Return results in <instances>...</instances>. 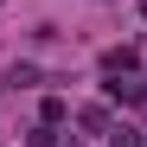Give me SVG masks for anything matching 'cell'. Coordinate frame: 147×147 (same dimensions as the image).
<instances>
[{
  "mask_svg": "<svg viewBox=\"0 0 147 147\" xmlns=\"http://www.w3.org/2000/svg\"><path fill=\"white\" fill-rule=\"evenodd\" d=\"M7 83H13V90H32V83H38V70H32V64H13V70H7Z\"/></svg>",
  "mask_w": 147,
  "mask_h": 147,
  "instance_id": "6da1fadb",
  "label": "cell"
},
{
  "mask_svg": "<svg viewBox=\"0 0 147 147\" xmlns=\"http://www.w3.org/2000/svg\"><path fill=\"white\" fill-rule=\"evenodd\" d=\"M109 90H115V96H121V102H141V96H147V90H141V83H134V77H121V83H109Z\"/></svg>",
  "mask_w": 147,
  "mask_h": 147,
  "instance_id": "7a4b0ae2",
  "label": "cell"
},
{
  "mask_svg": "<svg viewBox=\"0 0 147 147\" xmlns=\"http://www.w3.org/2000/svg\"><path fill=\"white\" fill-rule=\"evenodd\" d=\"M109 147H141V134H134V128H115V134H109Z\"/></svg>",
  "mask_w": 147,
  "mask_h": 147,
  "instance_id": "3957f363",
  "label": "cell"
}]
</instances>
